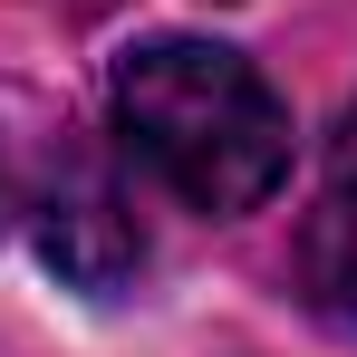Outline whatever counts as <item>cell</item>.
<instances>
[{
  "label": "cell",
  "instance_id": "7a4b0ae2",
  "mask_svg": "<svg viewBox=\"0 0 357 357\" xmlns=\"http://www.w3.org/2000/svg\"><path fill=\"white\" fill-rule=\"evenodd\" d=\"M299 280H309L319 309L357 319V165H338L328 193H319V213H309V232H299Z\"/></svg>",
  "mask_w": 357,
  "mask_h": 357
},
{
  "label": "cell",
  "instance_id": "5b68a950",
  "mask_svg": "<svg viewBox=\"0 0 357 357\" xmlns=\"http://www.w3.org/2000/svg\"><path fill=\"white\" fill-rule=\"evenodd\" d=\"M0 213H10V183H0Z\"/></svg>",
  "mask_w": 357,
  "mask_h": 357
},
{
  "label": "cell",
  "instance_id": "277c9868",
  "mask_svg": "<svg viewBox=\"0 0 357 357\" xmlns=\"http://www.w3.org/2000/svg\"><path fill=\"white\" fill-rule=\"evenodd\" d=\"M338 165H357V107H348V126H338Z\"/></svg>",
  "mask_w": 357,
  "mask_h": 357
},
{
  "label": "cell",
  "instance_id": "3957f363",
  "mask_svg": "<svg viewBox=\"0 0 357 357\" xmlns=\"http://www.w3.org/2000/svg\"><path fill=\"white\" fill-rule=\"evenodd\" d=\"M49 261H68L77 280H116L135 261V222H116V193L107 183H77L49 203Z\"/></svg>",
  "mask_w": 357,
  "mask_h": 357
},
{
  "label": "cell",
  "instance_id": "6da1fadb",
  "mask_svg": "<svg viewBox=\"0 0 357 357\" xmlns=\"http://www.w3.org/2000/svg\"><path fill=\"white\" fill-rule=\"evenodd\" d=\"M116 126L193 213H251L290 174V107L222 39H145L116 59Z\"/></svg>",
  "mask_w": 357,
  "mask_h": 357
}]
</instances>
